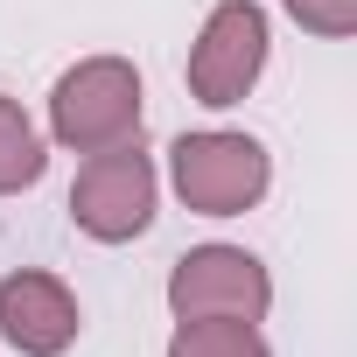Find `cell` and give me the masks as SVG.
Here are the masks:
<instances>
[{
    "mask_svg": "<svg viewBox=\"0 0 357 357\" xmlns=\"http://www.w3.org/2000/svg\"><path fill=\"white\" fill-rule=\"evenodd\" d=\"M140 119H147V91H140V70L126 56H84L50 91V140L63 154L133 147Z\"/></svg>",
    "mask_w": 357,
    "mask_h": 357,
    "instance_id": "6da1fadb",
    "label": "cell"
},
{
    "mask_svg": "<svg viewBox=\"0 0 357 357\" xmlns=\"http://www.w3.org/2000/svg\"><path fill=\"white\" fill-rule=\"evenodd\" d=\"M168 183L197 218H245L273 190V154L252 133L204 126V133H183L168 147Z\"/></svg>",
    "mask_w": 357,
    "mask_h": 357,
    "instance_id": "7a4b0ae2",
    "label": "cell"
},
{
    "mask_svg": "<svg viewBox=\"0 0 357 357\" xmlns=\"http://www.w3.org/2000/svg\"><path fill=\"white\" fill-rule=\"evenodd\" d=\"M266 50H273V29H266V8L259 0H218L204 15L197 43H190V98L225 112V105H245V91L266 77Z\"/></svg>",
    "mask_w": 357,
    "mask_h": 357,
    "instance_id": "3957f363",
    "label": "cell"
},
{
    "mask_svg": "<svg viewBox=\"0 0 357 357\" xmlns=\"http://www.w3.org/2000/svg\"><path fill=\"white\" fill-rule=\"evenodd\" d=\"M154 204H161V175L154 161L133 147H105V154H84L77 183H70V225L98 245H126L154 225Z\"/></svg>",
    "mask_w": 357,
    "mask_h": 357,
    "instance_id": "277c9868",
    "label": "cell"
},
{
    "mask_svg": "<svg viewBox=\"0 0 357 357\" xmlns=\"http://www.w3.org/2000/svg\"><path fill=\"white\" fill-rule=\"evenodd\" d=\"M168 308L175 322H266L273 308V273L245 252V245H190L183 259L168 266Z\"/></svg>",
    "mask_w": 357,
    "mask_h": 357,
    "instance_id": "5b68a950",
    "label": "cell"
},
{
    "mask_svg": "<svg viewBox=\"0 0 357 357\" xmlns=\"http://www.w3.org/2000/svg\"><path fill=\"white\" fill-rule=\"evenodd\" d=\"M77 329H84V308L56 273H43V266L0 273V336L22 357H63L77 343Z\"/></svg>",
    "mask_w": 357,
    "mask_h": 357,
    "instance_id": "8992f818",
    "label": "cell"
},
{
    "mask_svg": "<svg viewBox=\"0 0 357 357\" xmlns=\"http://www.w3.org/2000/svg\"><path fill=\"white\" fill-rule=\"evenodd\" d=\"M43 168H50V140H43V126L22 112V98L0 91V197L36 190Z\"/></svg>",
    "mask_w": 357,
    "mask_h": 357,
    "instance_id": "52a82bcc",
    "label": "cell"
},
{
    "mask_svg": "<svg viewBox=\"0 0 357 357\" xmlns=\"http://www.w3.org/2000/svg\"><path fill=\"white\" fill-rule=\"evenodd\" d=\"M168 357H273V350H266L259 322H225V315H204V322H175Z\"/></svg>",
    "mask_w": 357,
    "mask_h": 357,
    "instance_id": "ba28073f",
    "label": "cell"
},
{
    "mask_svg": "<svg viewBox=\"0 0 357 357\" xmlns=\"http://www.w3.org/2000/svg\"><path fill=\"white\" fill-rule=\"evenodd\" d=\"M280 8H287L308 36H322V43L357 36V0H280Z\"/></svg>",
    "mask_w": 357,
    "mask_h": 357,
    "instance_id": "9c48e42d",
    "label": "cell"
}]
</instances>
